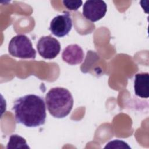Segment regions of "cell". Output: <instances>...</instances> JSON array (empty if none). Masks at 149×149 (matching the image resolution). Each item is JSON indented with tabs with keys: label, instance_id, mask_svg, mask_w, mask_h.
Masks as SVG:
<instances>
[{
	"label": "cell",
	"instance_id": "cell-1",
	"mask_svg": "<svg viewBox=\"0 0 149 149\" xmlns=\"http://www.w3.org/2000/svg\"><path fill=\"white\" fill-rule=\"evenodd\" d=\"M17 123L27 127H38L45 123L46 107L42 98L35 94L19 97L12 108Z\"/></svg>",
	"mask_w": 149,
	"mask_h": 149
},
{
	"label": "cell",
	"instance_id": "cell-2",
	"mask_svg": "<svg viewBox=\"0 0 149 149\" xmlns=\"http://www.w3.org/2000/svg\"><path fill=\"white\" fill-rule=\"evenodd\" d=\"M45 103L52 116L63 118L70 113L73 105V98L68 90L58 87L48 91L45 95Z\"/></svg>",
	"mask_w": 149,
	"mask_h": 149
},
{
	"label": "cell",
	"instance_id": "cell-3",
	"mask_svg": "<svg viewBox=\"0 0 149 149\" xmlns=\"http://www.w3.org/2000/svg\"><path fill=\"white\" fill-rule=\"evenodd\" d=\"M9 53L14 57L21 59H35L36 51L31 41L24 34H18L10 40L8 45Z\"/></svg>",
	"mask_w": 149,
	"mask_h": 149
},
{
	"label": "cell",
	"instance_id": "cell-4",
	"mask_svg": "<svg viewBox=\"0 0 149 149\" xmlns=\"http://www.w3.org/2000/svg\"><path fill=\"white\" fill-rule=\"evenodd\" d=\"M37 48L38 54L44 59L55 58L61 51V44L58 40L49 35L41 37L38 41Z\"/></svg>",
	"mask_w": 149,
	"mask_h": 149
},
{
	"label": "cell",
	"instance_id": "cell-5",
	"mask_svg": "<svg viewBox=\"0 0 149 149\" xmlns=\"http://www.w3.org/2000/svg\"><path fill=\"white\" fill-rule=\"evenodd\" d=\"M107 10L106 3L101 0L86 1L83 7V15L92 22L100 20L104 17Z\"/></svg>",
	"mask_w": 149,
	"mask_h": 149
},
{
	"label": "cell",
	"instance_id": "cell-6",
	"mask_svg": "<svg viewBox=\"0 0 149 149\" xmlns=\"http://www.w3.org/2000/svg\"><path fill=\"white\" fill-rule=\"evenodd\" d=\"M72 27V20L69 12L65 11L51 20L49 30L54 36L63 37L68 34Z\"/></svg>",
	"mask_w": 149,
	"mask_h": 149
},
{
	"label": "cell",
	"instance_id": "cell-7",
	"mask_svg": "<svg viewBox=\"0 0 149 149\" xmlns=\"http://www.w3.org/2000/svg\"><path fill=\"white\" fill-rule=\"evenodd\" d=\"M84 54L82 48L77 44L68 45L62 54V59L67 63L75 65L81 63L84 59Z\"/></svg>",
	"mask_w": 149,
	"mask_h": 149
},
{
	"label": "cell",
	"instance_id": "cell-8",
	"mask_svg": "<svg viewBox=\"0 0 149 149\" xmlns=\"http://www.w3.org/2000/svg\"><path fill=\"white\" fill-rule=\"evenodd\" d=\"M134 89L136 95L143 98L149 97V74L148 73H137L134 76Z\"/></svg>",
	"mask_w": 149,
	"mask_h": 149
},
{
	"label": "cell",
	"instance_id": "cell-9",
	"mask_svg": "<svg viewBox=\"0 0 149 149\" xmlns=\"http://www.w3.org/2000/svg\"><path fill=\"white\" fill-rule=\"evenodd\" d=\"M7 149L10 148H30L26 140L18 134H12L6 146Z\"/></svg>",
	"mask_w": 149,
	"mask_h": 149
},
{
	"label": "cell",
	"instance_id": "cell-10",
	"mask_svg": "<svg viewBox=\"0 0 149 149\" xmlns=\"http://www.w3.org/2000/svg\"><path fill=\"white\" fill-rule=\"evenodd\" d=\"M105 148H130V147L125 141L120 140H114L107 144Z\"/></svg>",
	"mask_w": 149,
	"mask_h": 149
},
{
	"label": "cell",
	"instance_id": "cell-11",
	"mask_svg": "<svg viewBox=\"0 0 149 149\" xmlns=\"http://www.w3.org/2000/svg\"><path fill=\"white\" fill-rule=\"evenodd\" d=\"M64 6L68 9L70 10H77L82 5L83 2L81 1H69L64 0L62 1Z\"/></svg>",
	"mask_w": 149,
	"mask_h": 149
}]
</instances>
